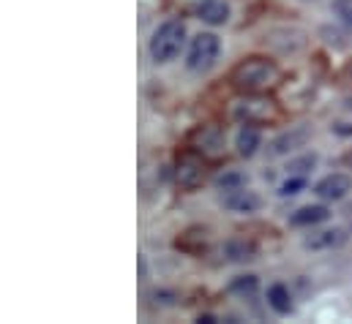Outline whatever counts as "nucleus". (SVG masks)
Wrapping results in <instances>:
<instances>
[{
    "label": "nucleus",
    "instance_id": "7",
    "mask_svg": "<svg viewBox=\"0 0 352 324\" xmlns=\"http://www.w3.org/2000/svg\"><path fill=\"white\" fill-rule=\"evenodd\" d=\"M347 243V232L344 229H322V232H314L303 240L306 251H333V248H342Z\"/></svg>",
    "mask_w": 352,
    "mask_h": 324
},
{
    "label": "nucleus",
    "instance_id": "13",
    "mask_svg": "<svg viewBox=\"0 0 352 324\" xmlns=\"http://www.w3.org/2000/svg\"><path fill=\"white\" fill-rule=\"evenodd\" d=\"M267 305L276 311V314H289L292 311V294H289V289L284 286V284H273V286H267Z\"/></svg>",
    "mask_w": 352,
    "mask_h": 324
},
{
    "label": "nucleus",
    "instance_id": "4",
    "mask_svg": "<svg viewBox=\"0 0 352 324\" xmlns=\"http://www.w3.org/2000/svg\"><path fill=\"white\" fill-rule=\"evenodd\" d=\"M221 205L235 216H252L263 207V199L252 188L241 185V188H232V191H221Z\"/></svg>",
    "mask_w": 352,
    "mask_h": 324
},
{
    "label": "nucleus",
    "instance_id": "19",
    "mask_svg": "<svg viewBox=\"0 0 352 324\" xmlns=\"http://www.w3.org/2000/svg\"><path fill=\"white\" fill-rule=\"evenodd\" d=\"M333 11H336V16L352 30V0H333Z\"/></svg>",
    "mask_w": 352,
    "mask_h": 324
},
{
    "label": "nucleus",
    "instance_id": "1",
    "mask_svg": "<svg viewBox=\"0 0 352 324\" xmlns=\"http://www.w3.org/2000/svg\"><path fill=\"white\" fill-rule=\"evenodd\" d=\"M230 80L235 84V90H241L246 95H257V93H263V90L276 84L278 66L273 60H265V58H249L241 66H235Z\"/></svg>",
    "mask_w": 352,
    "mask_h": 324
},
{
    "label": "nucleus",
    "instance_id": "5",
    "mask_svg": "<svg viewBox=\"0 0 352 324\" xmlns=\"http://www.w3.org/2000/svg\"><path fill=\"white\" fill-rule=\"evenodd\" d=\"M352 191V177L344 172H333V174H325L317 185H314V194L322 199V202H339L344 199Z\"/></svg>",
    "mask_w": 352,
    "mask_h": 324
},
{
    "label": "nucleus",
    "instance_id": "2",
    "mask_svg": "<svg viewBox=\"0 0 352 324\" xmlns=\"http://www.w3.org/2000/svg\"><path fill=\"white\" fill-rule=\"evenodd\" d=\"M183 44H186V25H183L180 19H167V22H162V25L153 30L151 44H148L151 60H153L156 66L173 63L177 55H180Z\"/></svg>",
    "mask_w": 352,
    "mask_h": 324
},
{
    "label": "nucleus",
    "instance_id": "3",
    "mask_svg": "<svg viewBox=\"0 0 352 324\" xmlns=\"http://www.w3.org/2000/svg\"><path fill=\"white\" fill-rule=\"evenodd\" d=\"M221 55V41L216 33L205 30V33H197L191 38V47H188V55H186V69L194 71V74H205L208 69L216 66Z\"/></svg>",
    "mask_w": 352,
    "mask_h": 324
},
{
    "label": "nucleus",
    "instance_id": "12",
    "mask_svg": "<svg viewBox=\"0 0 352 324\" xmlns=\"http://www.w3.org/2000/svg\"><path fill=\"white\" fill-rule=\"evenodd\" d=\"M232 115L243 123H260V120H267L273 117V109L265 104V101H243L232 109Z\"/></svg>",
    "mask_w": 352,
    "mask_h": 324
},
{
    "label": "nucleus",
    "instance_id": "11",
    "mask_svg": "<svg viewBox=\"0 0 352 324\" xmlns=\"http://www.w3.org/2000/svg\"><path fill=\"white\" fill-rule=\"evenodd\" d=\"M197 16H199L205 25L219 27V25H227V19H230V5H227L224 0H202V3L197 5Z\"/></svg>",
    "mask_w": 352,
    "mask_h": 324
},
{
    "label": "nucleus",
    "instance_id": "10",
    "mask_svg": "<svg viewBox=\"0 0 352 324\" xmlns=\"http://www.w3.org/2000/svg\"><path fill=\"white\" fill-rule=\"evenodd\" d=\"M263 145V134L257 128V123H243V128L238 131L235 137V148H238V156L243 159H252Z\"/></svg>",
    "mask_w": 352,
    "mask_h": 324
},
{
    "label": "nucleus",
    "instance_id": "14",
    "mask_svg": "<svg viewBox=\"0 0 352 324\" xmlns=\"http://www.w3.org/2000/svg\"><path fill=\"white\" fill-rule=\"evenodd\" d=\"M254 245L249 243V240H230V243L224 245V256L230 259V262H249V259H254Z\"/></svg>",
    "mask_w": 352,
    "mask_h": 324
},
{
    "label": "nucleus",
    "instance_id": "8",
    "mask_svg": "<svg viewBox=\"0 0 352 324\" xmlns=\"http://www.w3.org/2000/svg\"><path fill=\"white\" fill-rule=\"evenodd\" d=\"M328 218H331V210L325 205H303V207H298L292 213L289 224L298 227V229H311V227H317V224H322Z\"/></svg>",
    "mask_w": 352,
    "mask_h": 324
},
{
    "label": "nucleus",
    "instance_id": "6",
    "mask_svg": "<svg viewBox=\"0 0 352 324\" xmlns=\"http://www.w3.org/2000/svg\"><path fill=\"white\" fill-rule=\"evenodd\" d=\"M175 180L177 185L183 188V191H194L202 180H205V169H202V161L197 159V156H180V161H177V169H175Z\"/></svg>",
    "mask_w": 352,
    "mask_h": 324
},
{
    "label": "nucleus",
    "instance_id": "17",
    "mask_svg": "<svg viewBox=\"0 0 352 324\" xmlns=\"http://www.w3.org/2000/svg\"><path fill=\"white\" fill-rule=\"evenodd\" d=\"M309 177H298V174H287V180L278 185V196H295L306 188Z\"/></svg>",
    "mask_w": 352,
    "mask_h": 324
},
{
    "label": "nucleus",
    "instance_id": "16",
    "mask_svg": "<svg viewBox=\"0 0 352 324\" xmlns=\"http://www.w3.org/2000/svg\"><path fill=\"white\" fill-rule=\"evenodd\" d=\"M246 183H249L246 174H243V172H235V169H230V172H224V174L216 177L219 191H232V188H241V185H246Z\"/></svg>",
    "mask_w": 352,
    "mask_h": 324
},
{
    "label": "nucleus",
    "instance_id": "9",
    "mask_svg": "<svg viewBox=\"0 0 352 324\" xmlns=\"http://www.w3.org/2000/svg\"><path fill=\"white\" fill-rule=\"evenodd\" d=\"M306 142H309V131L306 128H289V131H284L281 137H276L270 142V156H287V153L303 148Z\"/></svg>",
    "mask_w": 352,
    "mask_h": 324
},
{
    "label": "nucleus",
    "instance_id": "15",
    "mask_svg": "<svg viewBox=\"0 0 352 324\" xmlns=\"http://www.w3.org/2000/svg\"><path fill=\"white\" fill-rule=\"evenodd\" d=\"M314 166H317V153H303L298 159H289L284 172L287 174H298V177H309Z\"/></svg>",
    "mask_w": 352,
    "mask_h": 324
},
{
    "label": "nucleus",
    "instance_id": "18",
    "mask_svg": "<svg viewBox=\"0 0 352 324\" xmlns=\"http://www.w3.org/2000/svg\"><path fill=\"white\" fill-rule=\"evenodd\" d=\"M230 289L232 292H241V294H254L257 292V275H238Z\"/></svg>",
    "mask_w": 352,
    "mask_h": 324
}]
</instances>
